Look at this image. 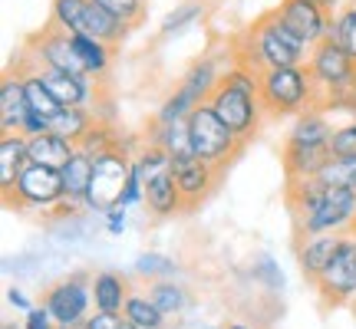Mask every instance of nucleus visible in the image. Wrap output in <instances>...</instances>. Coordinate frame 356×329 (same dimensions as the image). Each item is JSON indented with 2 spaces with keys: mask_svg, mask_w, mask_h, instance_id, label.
<instances>
[{
  "mask_svg": "<svg viewBox=\"0 0 356 329\" xmlns=\"http://www.w3.org/2000/svg\"><path fill=\"white\" fill-rule=\"evenodd\" d=\"M287 201L297 234H346L356 228V191L327 188L317 178L287 181Z\"/></svg>",
  "mask_w": 356,
  "mask_h": 329,
  "instance_id": "nucleus-1",
  "label": "nucleus"
},
{
  "mask_svg": "<svg viewBox=\"0 0 356 329\" xmlns=\"http://www.w3.org/2000/svg\"><path fill=\"white\" fill-rule=\"evenodd\" d=\"M310 50L314 47H307L304 40L280 20L277 10H270L251 26H244L241 37L231 47V56H234V63H244L254 73H264L274 66H304Z\"/></svg>",
  "mask_w": 356,
  "mask_h": 329,
  "instance_id": "nucleus-2",
  "label": "nucleus"
},
{
  "mask_svg": "<svg viewBox=\"0 0 356 329\" xmlns=\"http://www.w3.org/2000/svg\"><path fill=\"white\" fill-rule=\"evenodd\" d=\"M261 106L267 119H293L320 106L317 86L304 66H274L261 73Z\"/></svg>",
  "mask_w": 356,
  "mask_h": 329,
  "instance_id": "nucleus-3",
  "label": "nucleus"
},
{
  "mask_svg": "<svg viewBox=\"0 0 356 329\" xmlns=\"http://www.w3.org/2000/svg\"><path fill=\"white\" fill-rule=\"evenodd\" d=\"M307 69H310V79L317 86L320 106L356 99V60L340 43H333V40L317 43L307 56Z\"/></svg>",
  "mask_w": 356,
  "mask_h": 329,
  "instance_id": "nucleus-4",
  "label": "nucleus"
},
{
  "mask_svg": "<svg viewBox=\"0 0 356 329\" xmlns=\"http://www.w3.org/2000/svg\"><path fill=\"white\" fill-rule=\"evenodd\" d=\"M66 201L63 175L60 168L47 164H26L10 194H3V204L10 211H33V214H56V208Z\"/></svg>",
  "mask_w": 356,
  "mask_h": 329,
  "instance_id": "nucleus-5",
  "label": "nucleus"
},
{
  "mask_svg": "<svg viewBox=\"0 0 356 329\" xmlns=\"http://www.w3.org/2000/svg\"><path fill=\"white\" fill-rule=\"evenodd\" d=\"M218 83H221V69H218V63L211 56L191 63V69L181 76V83L168 92V99L162 102V109L155 112V122H159V126L185 122L191 115V109H198L202 102L211 99V92L218 89Z\"/></svg>",
  "mask_w": 356,
  "mask_h": 329,
  "instance_id": "nucleus-6",
  "label": "nucleus"
},
{
  "mask_svg": "<svg viewBox=\"0 0 356 329\" xmlns=\"http://www.w3.org/2000/svg\"><path fill=\"white\" fill-rule=\"evenodd\" d=\"M185 122H188V135H191V152L202 155L208 164H215V168L225 171L234 162V155L241 152L244 142L221 122V115L208 102H202L198 109H191V115Z\"/></svg>",
  "mask_w": 356,
  "mask_h": 329,
  "instance_id": "nucleus-7",
  "label": "nucleus"
},
{
  "mask_svg": "<svg viewBox=\"0 0 356 329\" xmlns=\"http://www.w3.org/2000/svg\"><path fill=\"white\" fill-rule=\"evenodd\" d=\"M129 171H132V155L122 152V149H113L96 158L92 164V181H89L86 201L83 208L92 211V214H106L122 204V191H126Z\"/></svg>",
  "mask_w": 356,
  "mask_h": 329,
  "instance_id": "nucleus-8",
  "label": "nucleus"
},
{
  "mask_svg": "<svg viewBox=\"0 0 356 329\" xmlns=\"http://www.w3.org/2000/svg\"><path fill=\"white\" fill-rule=\"evenodd\" d=\"M208 106L221 115V122L238 135L241 142H251L257 135V128L264 122V106H261V96H251V92H244V89L231 86L228 79H221L218 89L211 92V99Z\"/></svg>",
  "mask_w": 356,
  "mask_h": 329,
  "instance_id": "nucleus-9",
  "label": "nucleus"
},
{
  "mask_svg": "<svg viewBox=\"0 0 356 329\" xmlns=\"http://www.w3.org/2000/svg\"><path fill=\"white\" fill-rule=\"evenodd\" d=\"M24 63L37 66V69H63V73L86 76V69H83V63H79V56H76V47H73V37L53 24H47L40 33H33V37L26 40Z\"/></svg>",
  "mask_w": 356,
  "mask_h": 329,
  "instance_id": "nucleus-10",
  "label": "nucleus"
},
{
  "mask_svg": "<svg viewBox=\"0 0 356 329\" xmlns=\"http://www.w3.org/2000/svg\"><path fill=\"white\" fill-rule=\"evenodd\" d=\"M43 306L50 310V317L56 326H79L86 323L92 306V277L89 273H73V277L53 283L43 293Z\"/></svg>",
  "mask_w": 356,
  "mask_h": 329,
  "instance_id": "nucleus-11",
  "label": "nucleus"
},
{
  "mask_svg": "<svg viewBox=\"0 0 356 329\" xmlns=\"http://www.w3.org/2000/svg\"><path fill=\"white\" fill-rule=\"evenodd\" d=\"M320 300L327 306H343L356 300V234H343L327 270L314 280Z\"/></svg>",
  "mask_w": 356,
  "mask_h": 329,
  "instance_id": "nucleus-12",
  "label": "nucleus"
},
{
  "mask_svg": "<svg viewBox=\"0 0 356 329\" xmlns=\"http://www.w3.org/2000/svg\"><path fill=\"white\" fill-rule=\"evenodd\" d=\"M172 175H175V181H178L185 211H195V208H202V204L211 198V191L218 188L221 168L208 164L202 155L185 152V155H175V158H172Z\"/></svg>",
  "mask_w": 356,
  "mask_h": 329,
  "instance_id": "nucleus-13",
  "label": "nucleus"
},
{
  "mask_svg": "<svg viewBox=\"0 0 356 329\" xmlns=\"http://www.w3.org/2000/svg\"><path fill=\"white\" fill-rule=\"evenodd\" d=\"M333 139V119L323 106H314L307 112L293 115L287 126V139H284V152H330Z\"/></svg>",
  "mask_w": 356,
  "mask_h": 329,
  "instance_id": "nucleus-14",
  "label": "nucleus"
},
{
  "mask_svg": "<svg viewBox=\"0 0 356 329\" xmlns=\"http://www.w3.org/2000/svg\"><path fill=\"white\" fill-rule=\"evenodd\" d=\"M277 17L284 24L291 26L297 37L304 40L307 47H317L327 40L330 33V20L333 13L317 7V3H310V0H280L277 3Z\"/></svg>",
  "mask_w": 356,
  "mask_h": 329,
  "instance_id": "nucleus-15",
  "label": "nucleus"
},
{
  "mask_svg": "<svg viewBox=\"0 0 356 329\" xmlns=\"http://www.w3.org/2000/svg\"><path fill=\"white\" fill-rule=\"evenodd\" d=\"M43 83L50 86V92L56 96L60 106H83V109H92L99 102L102 83L89 76H76V73H63V69H40Z\"/></svg>",
  "mask_w": 356,
  "mask_h": 329,
  "instance_id": "nucleus-16",
  "label": "nucleus"
},
{
  "mask_svg": "<svg viewBox=\"0 0 356 329\" xmlns=\"http://www.w3.org/2000/svg\"><path fill=\"white\" fill-rule=\"evenodd\" d=\"M142 208L152 217H159V221L175 217L185 211V201H181V191H178V181H175V175H172V168L145 178V204H142Z\"/></svg>",
  "mask_w": 356,
  "mask_h": 329,
  "instance_id": "nucleus-17",
  "label": "nucleus"
},
{
  "mask_svg": "<svg viewBox=\"0 0 356 329\" xmlns=\"http://www.w3.org/2000/svg\"><path fill=\"white\" fill-rule=\"evenodd\" d=\"M30 115V102H26V89L20 69H13L0 83V135L7 132H20Z\"/></svg>",
  "mask_w": 356,
  "mask_h": 329,
  "instance_id": "nucleus-18",
  "label": "nucleus"
},
{
  "mask_svg": "<svg viewBox=\"0 0 356 329\" xmlns=\"http://www.w3.org/2000/svg\"><path fill=\"white\" fill-rule=\"evenodd\" d=\"M340 237L343 234H307V237L297 241V264H300V273L310 283L327 270V264L333 260V253L340 247Z\"/></svg>",
  "mask_w": 356,
  "mask_h": 329,
  "instance_id": "nucleus-19",
  "label": "nucleus"
},
{
  "mask_svg": "<svg viewBox=\"0 0 356 329\" xmlns=\"http://www.w3.org/2000/svg\"><path fill=\"white\" fill-rule=\"evenodd\" d=\"M26 164H30V139L20 132L0 135V194H10Z\"/></svg>",
  "mask_w": 356,
  "mask_h": 329,
  "instance_id": "nucleus-20",
  "label": "nucleus"
},
{
  "mask_svg": "<svg viewBox=\"0 0 356 329\" xmlns=\"http://www.w3.org/2000/svg\"><path fill=\"white\" fill-rule=\"evenodd\" d=\"M76 142L63 139L60 132H40L30 139V162L33 164H47V168H66L70 158L76 155Z\"/></svg>",
  "mask_w": 356,
  "mask_h": 329,
  "instance_id": "nucleus-21",
  "label": "nucleus"
},
{
  "mask_svg": "<svg viewBox=\"0 0 356 329\" xmlns=\"http://www.w3.org/2000/svg\"><path fill=\"white\" fill-rule=\"evenodd\" d=\"M129 283L122 273L115 270H99L92 273V306L99 313H122V306L129 300Z\"/></svg>",
  "mask_w": 356,
  "mask_h": 329,
  "instance_id": "nucleus-22",
  "label": "nucleus"
},
{
  "mask_svg": "<svg viewBox=\"0 0 356 329\" xmlns=\"http://www.w3.org/2000/svg\"><path fill=\"white\" fill-rule=\"evenodd\" d=\"M73 37V47H76V56L83 69H86V76H92L96 83L109 76V69H113V50L109 43H102V40L89 37V33H70Z\"/></svg>",
  "mask_w": 356,
  "mask_h": 329,
  "instance_id": "nucleus-23",
  "label": "nucleus"
},
{
  "mask_svg": "<svg viewBox=\"0 0 356 329\" xmlns=\"http://www.w3.org/2000/svg\"><path fill=\"white\" fill-rule=\"evenodd\" d=\"M92 164H96V158L86 155L83 149H76V155L70 158V164L60 168V175H63V188H66V201H73V204L83 208L86 191H89V181H92Z\"/></svg>",
  "mask_w": 356,
  "mask_h": 329,
  "instance_id": "nucleus-24",
  "label": "nucleus"
},
{
  "mask_svg": "<svg viewBox=\"0 0 356 329\" xmlns=\"http://www.w3.org/2000/svg\"><path fill=\"white\" fill-rule=\"evenodd\" d=\"M99 119L92 115V109H83V106H63L60 112H53L50 115V128L53 132H60L63 139L70 142H83L92 132V126H96Z\"/></svg>",
  "mask_w": 356,
  "mask_h": 329,
  "instance_id": "nucleus-25",
  "label": "nucleus"
},
{
  "mask_svg": "<svg viewBox=\"0 0 356 329\" xmlns=\"http://www.w3.org/2000/svg\"><path fill=\"white\" fill-rule=\"evenodd\" d=\"M20 76H24V89H26V102H30V112L43 115V119H50L53 112H60L63 106L56 102V96L50 92V86L43 83L37 66H20Z\"/></svg>",
  "mask_w": 356,
  "mask_h": 329,
  "instance_id": "nucleus-26",
  "label": "nucleus"
},
{
  "mask_svg": "<svg viewBox=\"0 0 356 329\" xmlns=\"http://www.w3.org/2000/svg\"><path fill=\"white\" fill-rule=\"evenodd\" d=\"M92 0H53L50 3V24L66 33H86Z\"/></svg>",
  "mask_w": 356,
  "mask_h": 329,
  "instance_id": "nucleus-27",
  "label": "nucleus"
},
{
  "mask_svg": "<svg viewBox=\"0 0 356 329\" xmlns=\"http://www.w3.org/2000/svg\"><path fill=\"white\" fill-rule=\"evenodd\" d=\"M317 181L327 188H350L356 191V155H333L317 171Z\"/></svg>",
  "mask_w": 356,
  "mask_h": 329,
  "instance_id": "nucleus-28",
  "label": "nucleus"
},
{
  "mask_svg": "<svg viewBox=\"0 0 356 329\" xmlns=\"http://www.w3.org/2000/svg\"><path fill=\"white\" fill-rule=\"evenodd\" d=\"M149 300H152L165 317H178L185 306H188V290L175 283V277L168 280H152V287H149Z\"/></svg>",
  "mask_w": 356,
  "mask_h": 329,
  "instance_id": "nucleus-29",
  "label": "nucleus"
},
{
  "mask_svg": "<svg viewBox=\"0 0 356 329\" xmlns=\"http://www.w3.org/2000/svg\"><path fill=\"white\" fill-rule=\"evenodd\" d=\"M122 313H126L139 329H165V319H168L165 313L149 300V293H145V296H142V293H129Z\"/></svg>",
  "mask_w": 356,
  "mask_h": 329,
  "instance_id": "nucleus-30",
  "label": "nucleus"
},
{
  "mask_svg": "<svg viewBox=\"0 0 356 329\" xmlns=\"http://www.w3.org/2000/svg\"><path fill=\"white\" fill-rule=\"evenodd\" d=\"M327 40L340 43V47H343V50L356 60V0H350L346 7H340V10L333 13Z\"/></svg>",
  "mask_w": 356,
  "mask_h": 329,
  "instance_id": "nucleus-31",
  "label": "nucleus"
},
{
  "mask_svg": "<svg viewBox=\"0 0 356 329\" xmlns=\"http://www.w3.org/2000/svg\"><path fill=\"white\" fill-rule=\"evenodd\" d=\"M149 142L162 145V149H165L172 158H175V155L191 152L188 122H172V126H159V122H152V135H149Z\"/></svg>",
  "mask_w": 356,
  "mask_h": 329,
  "instance_id": "nucleus-32",
  "label": "nucleus"
},
{
  "mask_svg": "<svg viewBox=\"0 0 356 329\" xmlns=\"http://www.w3.org/2000/svg\"><path fill=\"white\" fill-rule=\"evenodd\" d=\"M202 17H204V7H202V3H195V0H188V3H178L175 10H172L165 20H162V26H159V37H162V40L178 37V33L191 30V26L198 24Z\"/></svg>",
  "mask_w": 356,
  "mask_h": 329,
  "instance_id": "nucleus-33",
  "label": "nucleus"
},
{
  "mask_svg": "<svg viewBox=\"0 0 356 329\" xmlns=\"http://www.w3.org/2000/svg\"><path fill=\"white\" fill-rule=\"evenodd\" d=\"M79 149L86 155H92V158H99V155L113 152V149H122V135H119V128L113 122H96L92 132L79 142Z\"/></svg>",
  "mask_w": 356,
  "mask_h": 329,
  "instance_id": "nucleus-34",
  "label": "nucleus"
},
{
  "mask_svg": "<svg viewBox=\"0 0 356 329\" xmlns=\"http://www.w3.org/2000/svg\"><path fill=\"white\" fill-rule=\"evenodd\" d=\"M136 273L149 280H168V277H178L181 270L172 257H162V253H142L139 260H136Z\"/></svg>",
  "mask_w": 356,
  "mask_h": 329,
  "instance_id": "nucleus-35",
  "label": "nucleus"
},
{
  "mask_svg": "<svg viewBox=\"0 0 356 329\" xmlns=\"http://www.w3.org/2000/svg\"><path fill=\"white\" fill-rule=\"evenodd\" d=\"M92 3H99L102 10L126 20L129 26H139L145 20V10H149V0H92Z\"/></svg>",
  "mask_w": 356,
  "mask_h": 329,
  "instance_id": "nucleus-36",
  "label": "nucleus"
},
{
  "mask_svg": "<svg viewBox=\"0 0 356 329\" xmlns=\"http://www.w3.org/2000/svg\"><path fill=\"white\" fill-rule=\"evenodd\" d=\"M136 204H145V175H142V164L132 158V171L122 191V208H136Z\"/></svg>",
  "mask_w": 356,
  "mask_h": 329,
  "instance_id": "nucleus-37",
  "label": "nucleus"
},
{
  "mask_svg": "<svg viewBox=\"0 0 356 329\" xmlns=\"http://www.w3.org/2000/svg\"><path fill=\"white\" fill-rule=\"evenodd\" d=\"M330 152L333 155H356V115L353 119H346L343 126L333 128Z\"/></svg>",
  "mask_w": 356,
  "mask_h": 329,
  "instance_id": "nucleus-38",
  "label": "nucleus"
},
{
  "mask_svg": "<svg viewBox=\"0 0 356 329\" xmlns=\"http://www.w3.org/2000/svg\"><path fill=\"white\" fill-rule=\"evenodd\" d=\"M86 329H139L126 313H99L92 310L86 319Z\"/></svg>",
  "mask_w": 356,
  "mask_h": 329,
  "instance_id": "nucleus-39",
  "label": "nucleus"
},
{
  "mask_svg": "<svg viewBox=\"0 0 356 329\" xmlns=\"http://www.w3.org/2000/svg\"><path fill=\"white\" fill-rule=\"evenodd\" d=\"M254 277L257 280H267V287H270V290L284 287V273L277 270V264H274L270 257H261V260L254 264Z\"/></svg>",
  "mask_w": 356,
  "mask_h": 329,
  "instance_id": "nucleus-40",
  "label": "nucleus"
},
{
  "mask_svg": "<svg viewBox=\"0 0 356 329\" xmlns=\"http://www.w3.org/2000/svg\"><path fill=\"white\" fill-rule=\"evenodd\" d=\"M56 323H53V317H50V310L40 303V306H33V310H26L24 313V329H53Z\"/></svg>",
  "mask_w": 356,
  "mask_h": 329,
  "instance_id": "nucleus-41",
  "label": "nucleus"
},
{
  "mask_svg": "<svg viewBox=\"0 0 356 329\" xmlns=\"http://www.w3.org/2000/svg\"><path fill=\"white\" fill-rule=\"evenodd\" d=\"M129 208H122V204H119V208H113V211H106V230H109V234H113V237H119V234H122V230L129 228V214H126Z\"/></svg>",
  "mask_w": 356,
  "mask_h": 329,
  "instance_id": "nucleus-42",
  "label": "nucleus"
},
{
  "mask_svg": "<svg viewBox=\"0 0 356 329\" xmlns=\"http://www.w3.org/2000/svg\"><path fill=\"white\" fill-rule=\"evenodd\" d=\"M7 303L17 306L20 313H26V310H33V303H30V296H26V293L20 290V287H10V290H7Z\"/></svg>",
  "mask_w": 356,
  "mask_h": 329,
  "instance_id": "nucleus-43",
  "label": "nucleus"
},
{
  "mask_svg": "<svg viewBox=\"0 0 356 329\" xmlns=\"http://www.w3.org/2000/svg\"><path fill=\"white\" fill-rule=\"evenodd\" d=\"M310 3H317V7H323V10H340V0H310Z\"/></svg>",
  "mask_w": 356,
  "mask_h": 329,
  "instance_id": "nucleus-44",
  "label": "nucleus"
},
{
  "mask_svg": "<svg viewBox=\"0 0 356 329\" xmlns=\"http://www.w3.org/2000/svg\"><path fill=\"white\" fill-rule=\"evenodd\" d=\"M225 329H254V326H248V323H228Z\"/></svg>",
  "mask_w": 356,
  "mask_h": 329,
  "instance_id": "nucleus-45",
  "label": "nucleus"
},
{
  "mask_svg": "<svg viewBox=\"0 0 356 329\" xmlns=\"http://www.w3.org/2000/svg\"><path fill=\"white\" fill-rule=\"evenodd\" d=\"M165 329H178V326H165Z\"/></svg>",
  "mask_w": 356,
  "mask_h": 329,
  "instance_id": "nucleus-46",
  "label": "nucleus"
},
{
  "mask_svg": "<svg viewBox=\"0 0 356 329\" xmlns=\"http://www.w3.org/2000/svg\"><path fill=\"white\" fill-rule=\"evenodd\" d=\"M53 329H60V326H53Z\"/></svg>",
  "mask_w": 356,
  "mask_h": 329,
  "instance_id": "nucleus-47",
  "label": "nucleus"
}]
</instances>
